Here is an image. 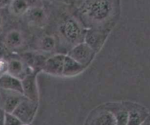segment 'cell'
I'll list each match as a JSON object with an SVG mask.
<instances>
[{
    "label": "cell",
    "instance_id": "1",
    "mask_svg": "<svg viewBox=\"0 0 150 125\" xmlns=\"http://www.w3.org/2000/svg\"><path fill=\"white\" fill-rule=\"evenodd\" d=\"M112 10L113 5L110 0H89L83 11L93 21L102 22L109 17Z\"/></svg>",
    "mask_w": 150,
    "mask_h": 125
},
{
    "label": "cell",
    "instance_id": "2",
    "mask_svg": "<svg viewBox=\"0 0 150 125\" xmlns=\"http://www.w3.org/2000/svg\"><path fill=\"white\" fill-rule=\"evenodd\" d=\"M38 109V102H35L24 97L12 114L16 116L24 125L32 122Z\"/></svg>",
    "mask_w": 150,
    "mask_h": 125
},
{
    "label": "cell",
    "instance_id": "3",
    "mask_svg": "<svg viewBox=\"0 0 150 125\" xmlns=\"http://www.w3.org/2000/svg\"><path fill=\"white\" fill-rule=\"evenodd\" d=\"M96 53L85 42H81L75 45L73 48L69 51L67 55L71 57L77 62L86 67L91 64L94 59Z\"/></svg>",
    "mask_w": 150,
    "mask_h": 125
},
{
    "label": "cell",
    "instance_id": "4",
    "mask_svg": "<svg viewBox=\"0 0 150 125\" xmlns=\"http://www.w3.org/2000/svg\"><path fill=\"white\" fill-rule=\"evenodd\" d=\"M127 110V125H141L145 121L150 113L143 105L136 102H124Z\"/></svg>",
    "mask_w": 150,
    "mask_h": 125
},
{
    "label": "cell",
    "instance_id": "5",
    "mask_svg": "<svg viewBox=\"0 0 150 125\" xmlns=\"http://www.w3.org/2000/svg\"><path fill=\"white\" fill-rule=\"evenodd\" d=\"M60 32L62 36L71 43L81 42V37L83 36L80 25L74 19L65 20L60 26Z\"/></svg>",
    "mask_w": 150,
    "mask_h": 125
},
{
    "label": "cell",
    "instance_id": "6",
    "mask_svg": "<svg viewBox=\"0 0 150 125\" xmlns=\"http://www.w3.org/2000/svg\"><path fill=\"white\" fill-rule=\"evenodd\" d=\"M23 97L18 92L0 89V108L6 113H13Z\"/></svg>",
    "mask_w": 150,
    "mask_h": 125
},
{
    "label": "cell",
    "instance_id": "7",
    "mask_svg": "<svg viewBox=\"0 0 150 125\" xmlns=\"http://www.w3.org/2000/svg\"><path fill=\"white\" fill-rule=\"evenodd\" d=\"M37 74L38 73L35 72H31L22 80H21L23 95L27 99L35 102L39 101V92L37 84Z\"/></svg>",
    "mask_w": 150,
    "mask_h": 125
},
{
    "label": "cell",
    "instance_id": "8",
    "mask_svg": "<svg viewBox=\"0 0 150 125\" xmlns=\"http://www.w3.org/2000/svg\"><path fill=\"white\" fill-rule=\"evenodd\" d=\"M115 123L114 114L105 107L92 113L85 125H115Z\"/></svg>",
    "mask_w": 150,
    "mask_h": 125
},
{
    "label": "cell",
    "instance_id": "9",
    "mask_svg": "<svg viewBox=\"0 0 150 125\" xmlns=\"http://www.w3.org/2000/svg\"><path fill=\"white\" fill-rule=\"evenodd\" d=\"M7 73L17 78L22 80L31 72H33L27 64L21 58L7 59Z\"/></svg>",
    "mask_w": 150,
    "mask_h": 125
},
{
    "label": "cell",
    "instance_id": "10",
    "mask_svg": "<svg viewBox=\"0 0 150 125\" xmlns=\"http://www.w3.org/2000/svg\"><path fill=\"white\" fill-rule=\"evenodd\" d=\"M65 55L55 54L48 57L42 68V71L54 76H62L63 65Z\"/></svg>",
    "mask_w": 150,
    "mask_h": 125
},
{
    "label": "cell",
    "instance_id": "11",
    "mask_svg": "<svg viewBox=\"0 0 150 125\" xmlns=\"http://www.w3.org/2000/svg\"><path fill=\"white\" fill-rule=\"evenodd\" d=\"M107 36L108 34L105 31L90 29L86 31L83 38L84 42L90 46L95 53H98L105 43Z\"/></svg>",
    "mask_w": 150,
    "mask_h": 125
},
{
    "label": "cell",
    "instance_id": "12",
    "mask_svg": "<svg viewBox=\"0 0 150 125\" xmlns=\"http://www.w3.org/2000/svg\"><path fill=\"white\" fill-rule=\"evenodd\" d=\"M21 58L35 73H38L42 70L47 58L42 54L35 52H26L21 54Z\"/></svg>",
    "mask_w": 150,
    "mask_h": 125
},
{
    "label": "cell",
    "instance_id": "13",
    "mask_svg": "<svg viewBox=\"0 0 150 125\" xmlns=\"http://www.w3.org/2000/svg\"><path fill=\"white\" fill-rule=\"evenodd\" d=\"M26 20L31 24L35 26H43L47 20V14L45 9L40 4L31 7L24 15Z\"/></svg>",
    "mask_w": 150,
    "mask_h": 125
},
{
    "label": "cell",
    "instance_id": "14",
    "mask_svg": "<svg viewBox=\"0 0 150 125\" xmlns=\"http://www.w3.org/2000/svg\"><path fill=\"white\" fill-rule=\"evenodd\" d=\"M38 4H39V0H11L9 4V10L16 16H24L31 7Z\"/></svg>",
    "mask_w": 150,
    "mask_h": 125
},
{
    "label": "cell",
    "instance_id": "15",
    "mask_svg": "<svg viewBox=\"0 0 150 125\" xmlns=\"http://www.w3.org/2000/svg\"><path fill=\"white\" fill-rule=\"evenodd\" d=\"M0 89L13 91L22 94L21 81L8 73H5L0 77Z\"/></svg>",
    "mask_w": 150,
    "mask_h": 125
},
{
    "label": "cell",
    "instance_id": "16",
    "mask_svg": "<svg viewBox=\"0 0 150 125\" xmlns=\"http://www.w3.org/2000/svg\"><path fill=\"white\" fill-rule=\"evenodd\" d=\"M86 67L72 59L69 56L65 55L63 65V77H73L81 73Z\"/></svg>",
    "mask_w": 150,
    "mask_h": 125
},
{
    "label": "cell",
    "instance_id": "17",
    "mask_svg": "<svg viewBox=\"0 0 150 125\" xmlns=\"http://www.w3.org/2000/svg\"><path fill=\"white\" fill-rule=\"evenodd\" d=\"M115 117V125H127V110L124 103L111 104L105 107Z\"/></svg>",
    "mask_w": 150,
    "mask_h": 125
},
{
    "label": "cell",
    "instance_id": "18",
    "mask_svg": "<svg viewBox=\"0 0 150 125\" xmlns=\"http://www.w3.org/2000/svg\"><path fill=\"white\" fill-rule=\"evenodd\" d=\"M23 42V37L21 32L16 29H13L7 32L3 43L7 49H16L20 48Z\"/></svg>",
    "mask_w": 150,
    "mask_h": 125
},
{
    "label": "cell",
    "instance_id": "19",
    "mask_svg": "<svg viewBox=\"0 0 150 125\" xmlns=\"http://www.w3.org/2000/svg\"><path fill=\"white\" fill-rule=\"evenodd\" d=\"M56 47V40L54 37L47 35L41 39L40 42V48L45 52L52 51Z\"/></svg>",
    "mask_w": 150,
    "mask_h": 125
},
{
    "label": "cell",
    "instance_id": "20",
    "mask_svg": "<svg viewBox=\"0 0 150 125\" xmlns=\"http://www.w3.org/2000/svg\"><path fill=\"white\" fill-rule=\"evenodd\" d=\"M4 125H24L12 113H6Z\"/></svg>",
    "mask_w": 150,
    "mask_h": 125
},
{
    "label": "cell",
    "instance_id": "21",
    "mask_svg": "<svg viewBox=\"0 0 150 125\" xmlns=\"http://www.w3.org/2000/svg\"><path fill=\"white\" fill-rule=\"evenodd\" d=\"M7 73V60L6 59H0V76Z\"/></svg>",
    "mask_w": 150,
    "mask_h": 125
},
{
    "label": "cell",
    "instance_id": "22",
    "mask_svg": "<svg viewBox=\"0 0 150 125\" xmlns=\"http://www.w3.org/2000/svg\"><path fill=\"white\" fill-rule=\"evenodd\" d=\"M4 116L5 112L0 108V125H4Z\"/></svg>",
    "mask_w": 150,
    "mask_h": 125
},
{
    "label": "cell",
    "instance_id": "23",
    "mask_svg": "<svg viewBox=\"0 0 150 125\" xmlns=\"http://www.w3.org/2000/svg\"><path fill=\"white\" fill-rule=\"evenodd\" d=\"M141 125H150V114H149V115L148 116L147 118L145 119V121H144V122L142 123Z\"/></svg>",
    "mask_w": 150,
    "mask_h": 125
},
{
    "label": "cell",
    "instance_id": "24",
    "mask_svg": "<svg viewBox=\"0 0 150 125\" xmlns=\"http://www.w3.org/2000/svg\"><path fill=\"white\" fill-rule=\"evenodd\" d=\"M3 24V16H1V14L0 13V28L1 27Z\"/></svg>",
    "mask_w": 150,
    "mask_h": 125
}]
</instances>
